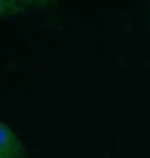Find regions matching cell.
Instances as JSON below:
<instances>
[{
    "mask_svg": "<svg viewBox=\"0 0 150 158\" xmlns=\"http://www.w3.org/2000/svg\"><path fill=\"white\" fill-rule=\"evenodd\" d=\"M55 2H45V0H2L0 2V15L5 16H18L23 13H32L39 10H47Z\"/></svg>",
    "mask_w": 150,
    "mask_h": 158,
    "instance_id": "obj_2",
    "label": "cell"
},
{
    "mask_svg": "<svg viewBox=\"0 0 150 158\" xmlns=\"http://www.w3.org/2000/svg\"><path fill=\"white\" fill-rule=\"evenodd\" d=\"M0 158H26V145L5 121L0 123Z\"/></svg>",
    "mask_w": 150,
    "mask_h": 158,
    "instance_id": "obj_1",
    "label": "cell"
}]
</instances>
